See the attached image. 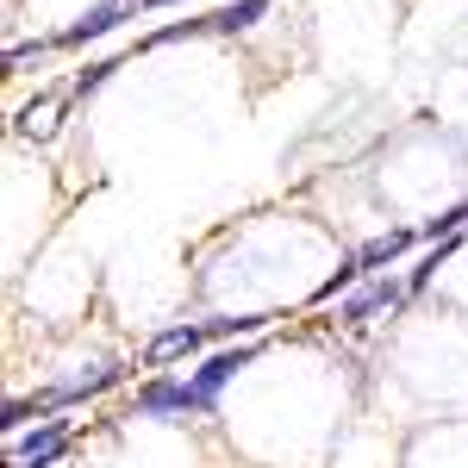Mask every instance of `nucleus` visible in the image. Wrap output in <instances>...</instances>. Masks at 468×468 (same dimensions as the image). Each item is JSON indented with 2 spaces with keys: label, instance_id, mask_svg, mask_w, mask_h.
I'll return each mask as SVG.
<instances>
[{
  "label": "nucleus",
  "instance_id": "1",
  "mask_svg": "<svg viewBox=\"0 0 468 468\" xmlns=\"http://www.w3.org/2000/svg\"><path fill=\"white\" fill-rule=\"evenodd\" d=\"M132 419H207V406H200V394H194L187 375L156 368L144 388L132 394Z\"/></svg>",
  "mask_w": 468,
  "mask_h": 468
},
{
  "label": "nucleus",
  "instance_id": "2",
  "mask_svg": "<svg viewBox=\"0 0 468 468\" xmlns=\"http://www.w3.org/2000/svg\"><path fill=\"white\" fill-rule=\"evenodd\" d=\"M69 443H75L69 419H37V425H26L19 437H6V463L13 468H57L69 456Z\"/></svg>",
  "mask_w": 468,
  "mask_h": 468
},
{
  "label": "nucleus",
  "instance_id": "3",
  "mask_svg": "<svg viewBox=\"0 0 468 468\" xmlns=\"http://www.w3.org/2000/svg\"><path fill=\"white\" fill-rule=\"evenodd\" d=\"M412 300V288L406 282H394V275H368L362 288H350L344 300H337V324H375V319H394L399 306Z\"/></svg>",
  "mask_w": 468,
  "mask_h": 468
},
{
  "label": "nucleus",
  "instance_id": "4",
  "mask_svg": "<svg viewBox=\"0 0 468 468\" xmlns=\"http://www.w3.org/2000/svg\"><path fill=\"white\" fill-rule=\"evenodd\" d=\"M250 362H256V344H238V350H213V356H200V368H187V381H194V394H200V406H207V419L218 412L225 388H231Z\"/></svg>",
  "mask_w": 468,
  "mask_h": 468
},
{
  "label": "nucleus",
  "instance_id": "5",
  "mask_svg": "<svg viewBox=\"0 0 468 468\" xmlns=\"http://www.w3.org/2000/svg\"><path fill=\"white\" fill-rule=\"evenodd\" d=\"M69 107H75V101H69V88H63V81H57V88H44L37 101H26V107H19V119H13V138H19V144H50V138L63 132Z\"/></svg>",
  "mask_w": 468,
  "mask_h": 468
},
{
  "label": "nucleus",
  "instance_id": "6",
  "mask_svg": "<svg viewBox=\"0 0 468 468\" xmlns=\"http://www.w3.org/2000/svg\"><path fill=\"white\" fill-rule=\"evenodd\" d=\"M213 337H207V319H181V324H163L156 337L144 344V368L156 375V368H169V362H194L200 350H207Z\"/></svg>",
  "mask_w": 468,
  "mask_h": 468
},
{
  "label": "nucleus",
  "instance_id": "7",
  "mask_svg": "<svg viewBox=\"0 0 468 468\" xmlns=\"http://www.w3.org/2000/svg\"><path fill=\"white\" fill-rule=\"evenodd\" d=\"M138 6H144V0H94V6H88L75 26H63V32H57V44H63V50H81V44H94V37L119 32V26H125Z\"/></svg>",
  "mask_w": 468,
  "mask_h": 468
},
{
  "label": "nucleus",
  "instance_id": "8",
  "mask_svg": "<svg viewBox=\"0 0 468 468\" xmlns=\"http://www.w3.org/2000/svg\"><path fill=\"white\" fill-rule=\"evenodd\" d=\"M412 244H425L419 238V225H394V231H381V238H368V244H356V262H362V275H381L388 262H399V256L412 250Z\"/></svg>",
  "mask_w": 468,
  "mask_h": 468
},
{
  "label": "nucleus",
  "instance_id": "9",
  "mask_svg": "<svg viewBox=\"0 0 468 468\" xmlns=\"http://www.w3.org/2000/svg\"><path fill=\"white\" fill-rule=\"evenodd\" d=\"M269 6H275V0H231V6H213V13H207V37H244Z\"/></svg>",
  "mask_w": 468,
  "mask_h": 468
},
{
  "label": "nucleus",
  "instance_id": "10",
  "mask_svg": "<svg viewBox=\"0 0 468 468\" xmlns=\"http://www.w3.org/2000/svg\"><path fill=\"white\" fill-rule=\"evenodd\" d=\"M112 69H125V63H119V57H94V63H81V69L63 81V88H69V101L81 107V101H88L94 88H107V81H112Z\"/></svg>",
  "mask_w": 468,
  "mask_h": 468
},
{
  "label": "nucleus",
  "instance_id": "11",
  "mask_svg": "<svg viewBox=\"0 0 468 468\" xmlns=\"http://www.w3.org/2000/svg\"><path fill=\"white\" fill-rule=\"evenodd\" d=\"M57 50H63V44H57V32H50V37H32V44H13V50H6V69H13V75H32V69H44Z\"/></svg>",
  "mask_w": 468,
  "mask_h": 468
},
{
  "label": "nucleus",
  "instance_id": "12",
  "mask_svg": "<svg viewBox=\"0 0 468 468\" xmlns=\"http://www.w3.org/2000/svg\"><path fill=\"white\" fill-rule=\"evenodd\" d=\"M269 319H256V313H244V319H207V337H256Z\"/></svg>",
  "mask_w": 468,
  "mask_h": 468
},
{
  "label": "nucleus",
  "instance_id": "13",
  "mask_svg": "<svg viewBox=\"0 0 468 468\" xmlns=\"http://www.w3.org/2000/svg\"><path fill=\"white\" fill-rule=\"evenodd\" d=\"M144 6H187V0H144Z\"/></svg>",
  "mask_w": 468,
  "mask_h": 468
}]
</instances>
